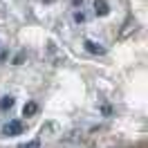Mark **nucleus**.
Listing matches in <instances>:
<instances>
[{"instance_id":"5","label":"nucleus","mask_w":148,"mask_h":148,"mask_svg":"<svg viewBox=\"0 0 148 148\" xmlns=\"http://www.w3.org/2000/svg\"><path fill=\"white\" fill-rule=\"evenodd\" d=\"M11 106H14V99H11V97H2V99H0V108H2V110H9Z\"/></svg>"},{"instance_id":"1","label":"nucleus","mask_w":148,"mask_h":148,"mask_svg":"<svg viewBox=\"0 0 148 148\" xmlns=\"http://www.w3.org/2000/svg\"><path fill=\"white\" fill-rule=\"evenodd\" d=\"M25 130V126H23V121H18V119H14V121H9L5 128H2V132L7 135V137H14V135H20Z\"/></svg>"},{"instance_id":"3","label":"nucleus","mask_w":148,"mask_h":148,"mask_svg":"<svg viewBox=\"0 0 148 148\" xmlns=\"http://www.w3.org/2000/svg\"><path fill=\"white\" fill-rule=\"evenodd\" d=\"M83 45H85V49H88L90 54H99V56H101V54H106V49H103V47L99 45V43H94V40H85Z\"/></svg>"},{"instance_id":"2","label":"nucleus","mask_w":148,"mask_h":148,"mask_svg":"<svg viewBox=\"0 0 148 148\" xmlns=\"http://www.w3.org/2000/svg\"><path fill=\"white\" fill-rule=\"evenodd\" d=\"M92 9H94V14H97V16H108L110 7H108V2H106V0H94Z\"/></svg>"},{"instance_id":"4","label":"nucleus","mask_w":148,"mask_h":148,"mask_svg":"<svg viewBox=\"0 0 148 148\" xmlns=\"http://www.w3.org/2000/svg\"><path fill=\"white\" fill-rule=\"evenodd\" d=\"M36 110H38V103L36 101H29V103H25L23 114H25V117H32V114H36Z\"/></svg>"},{"instance_id":"7","label":"nucleus","mask_w":148,"mask_h":148,"mask_svg":"<svg viewBox=\"0 0 148 148\" xmlns=\"http://www.w3.org/2000/svg\"><path fill=\"white\" fill-rule=\"evenodd\" d=\"M81 2H83V0H72V5H81Z\"/></svg>"},{"instance_id":"6","label":"nucleus","mask_w":148,"mask_h":148,"mask_svg":"<svg viewBox=\"0 0 148 148\" xmlns=\"http://www.w3.org/2000/svg\"><path fill=\"white\" fill-rule=\"evenodd\" d=\"M74 23H85V14H81V11H74Z\"/></svg>"}]
</instances>
